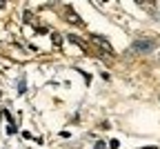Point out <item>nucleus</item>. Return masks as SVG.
Here are the masks:
<instances>
[{
	"mask_svg": "<svg viewBox=\"0 0 160 149\" xmlns=\"http://www.w3.org/2000/svg\"><path fill=\"white\" fill-rule=\"evenodd\" d=\"M153 47H156V40H153V38H140V40H136L133 45H131V49H133L136 54H147V51H153Z\"/></svg>",
	"mask_w": 160,
	"mask_h": 149,
	"instance_id": "obj_1",
	"label": "nucleus"
},
{
	"mask_svg": "<svg viewBox=\"0 0 160 149\" xmlns=\"http://www.w3.org/2000/svg\"><path fill=\"white\" fill-rule=\"evenodd\" d=\"M91 38H93V42H96V45L102 49L105 54H113V47L109 45V40H107L105 36H91Z\"/></svg>",
	"mask_w": 160,
	"mask_h": 149,
	"instance_id": "obj_2",
	"label": "nucleus"
},
{
	"mask_svg": "<svg viewBox=\"0 0 160 149\" xmlns=\"http://www.w3.org/2000/svg\"><path fill=\"white\" fill-rule=\"evenodd\" d=\"M2 116L7 118V134H9V136H13V134H18V127H16V120L11 118V114H9L7 109H2Z\"/></svg>",
	"mask_w": 160,
	"mask_h": 149,
	"instance_id": "obj_3",
	"label": "nucleus"
},
{
	"mask_svg": "<svg viewBox=\"0 0 160 149\" xmlns=\"http://www.w3.org/2000/svg\"><path fill=\"white\" fill-rule=\"evenodd\" d=\"M65 16L69 18V23H71V25H82V20H80V16H78V13H76V11L71 9V7H65Z\"/></svg>",
	"mask_w": 160,
	"mask_h": 149,
	"instance_id": "obj_4",
	"label": "nucleus"
},
{
	"mask_svg": "<svg viewBox=\"0 0 160 149\" xmlns=\"http://www.w3.org/2000/svg\"><path fill=\"white\" fill-rule=\"evenodd\" d=\"M93 149H107V142H102V140H98V142H96V147H93Z\"/></svg>",
	"mask_w": 160,
	"mask_h": 149,
	"instance_id": "obj_5",
	"label": "nucleus"
},
{
	"mask_svg": "<svg viewBox=\"0 0 160 149\" xmlns=\"http://www.w3.org/2000/svg\"><path fill=\"white\" fill-rule=\"evenodd\" d=\"M109 147H111V149H118V147H120V142H118V138H113V140L109 142Z\"/></svg>",
	"mask_w": 160,
	"mask_h": 149,
	"instance_id": "obj_6",
	"label": "nucleus"
},
{
	"mask_svg": "<svg viewBox=\"0 0 160 149\" xmlns=\"http://www.w3.org/2000/svg\"><path fill=\"white\" fill-rule=\"evenodd\" d=\"M31 18H33V16H31L29 11H25V23H31Z\"/></svg>",
	"mask_w": 160,
	"mask_h": 149,
	"instance_id": "obj_7",
	"label": "nucleus"
},
{
	"mask_svg": "<svg viewBox=\"0 0 160 149\" xmlns=\"http://www.w3.org/2000/svg\"><path fill=\"white\" fill-rule=\"evenodd\" d=\"M142 149H158L156 145H149V147H142Z\"/></svg>",
	"mask_w": 160,
	"mask_h": 149,
	"instance_id": "obj_8",
	"label": "nucleus"
}]
</instances>
